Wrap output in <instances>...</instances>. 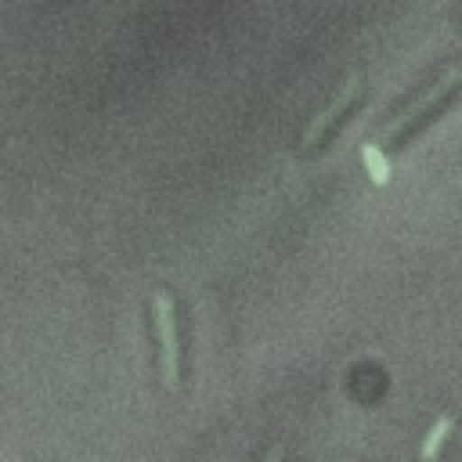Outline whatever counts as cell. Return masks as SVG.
<instances>
[{
	"mask_svg": "<svg viewBox=\"0 0 462 462\" xmlns=\"http://www.w3.org/2000/svg\"><path fill=\"white\" fill-rule=\"evenodd\" d=\"M451 430H455V419H451V415H440V419L433 422V430H430V437H426V444H422V458H426V462L437 458V451H440V444L448 440Z\"/></svg>",
	"mask_w": 462,
	"mask_h": 462,
	"instance_id": "cell-5",
	"label": "cell"
},
{
	"mask_svg": "<svg viewBox=\"0 0 462 462\" xmlns=\"http://www.w3.org/2000/svg\"><path fill=\"white\" fill-rule=\"evenodd\" d=\"M152 314H155V332H159V350H162V383L166 390H177L180 386V339H177L173 300L162 289L152 296Z\"/></svg>",
	"mask_w": 462,
	"mask_h": 462,
	"instance_id": "cell-2",
	"label": "cell"
},
{
	"mask_svg": "<svg viewBox=\"0 0 462 462\" xmlns=\"http://www.w3.org/2000/svg\"><path fill=\"white\" fill-rule=\"evenodd\" d=\"M361 97H365V94H361V87H357V83H350V87H346V90H343V94H339V97H336V101H332V105H328V108L310 123V130L303 134V148H300V152H303V155L321 152V148L339 134V126L357 112Z\"/></svg>",
	"mask_w": 462,
	"mask_h": 462,
	"instance_id": "cell-3",
	"label": "cell"
},
{
	"mask_svg": "<svg viewBox=\"0 0 462 462\" xmlns=\"http://www.w3.org/2000/svg\"><path fill=\"white\" fill-rule=\"evenodd\" d=\"M282 458H285V448H274V451H271L263 462H282Z\"/></svg>",
	"mask_w": 462,
	"mask_h": 462,
	"instance_id": "cell-6",
	"label": "cell"
},
{
	"mask_svg": "<svg viewBox=\"0 0 462 462\" xmlns=\"http://www.w3.org/2000/svg\"><path fill=\"white\" fill-rule=\"evenodd\" d=\"M361 159H365V170H368L372 184H386L390 180V162H386V155H383L379 144H365L361 148Z\"/></svg>",
	"mask_w": 462,
	"mask_h": 462,
	"instance_id": "cell-4",
	"label": "cell"
},
{
	"mask_svg": "<svg viewBox=\"0 0 462 462\" xmlns=\"http://www.w3.org/2000/svg\"><path fill=\"white\" fill-rule=\"evenodd\" d=\"M458 87H462V69H451V72H448V76H444V79H440V83H437V87H433V90H430V94H426V97H422L401 123H393V126L386 130L390 148H401L408 137H415V134H419V130H422V126H426V123H430V119H433V116L458 94Z\"/></svg>",
	"mask_w": 462,
	"mask_h": 462,
	"instance_id": "cell-1",
	"label": "cell"
}]
</instances>
